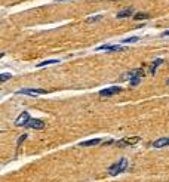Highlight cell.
I'll use <instances>...</instances> for the list:
<instances>
[{
    "label": "cell",
    "mask_w": 169,
    "mask_h": 182,
    "mask_svg": "<svg viewBox=\"0 0 169 182\" xmlns=\"http://www.w3.org/2000/svg\"><path fill=\"white\" fill-rule=\"evenodd\" d=\"M126 169H128V160H126V158H120L117 163H114V164L110 166L108 175L116 176V175H119V173H122V172H125Z\"/></svg>",
    "instance_id": "cell-1"
},
{
    "label": "cell",
    "mask_w": 169,
    "mask_h": 182,
    "mask_svg": "<svg viewBox=\"0 0 169 182\" xmlns=\"http://www.w3.org/2000/svg\"><path fill=\"white\" fill-rule=\"evenodd\" d=\"M18 95H30V96H37V95H46L47 92L45 89H20Z\"/></svg>",
    "instance_id": "cell-2"
},
{
    "label": "cell",
    "mask_w": 169,
    "mask_h": 182,
    "mask_svg": "<svg viewBox=\"0 0 169 182\" xmlns=\"http://www.w3.org/2000/svg\"><path fill=\"white\" fill-rule=\"evenodd\" d=\"M30 120H31L30 114H28L27 111H24V113H21V114L18 115V119L15 120V124H16L18 128H20V126H27Z\"/></svg>",
    "instance_id": "cell-3"
},
{
    "label": "cell",
    "mask_w": 169,
    "mask_h": 182,
    "mask_svg": "<svg viewBox=\"0 0 169 182\" xmlns=\"http://www.w3.org/2000/svg\"><path fill=\"white\" fill-rule=\"evenodd\" d=\"M141 141V138L140 136H132V138H123L120 141L117 142V145H120V147H125V145H135L138 142Z\"/></svg>",
    "instance_id": "cell-4"
},
{
    "label": "cell",
    "mask_w": 169,
    "mask_h": 182,
    "mask_svg": "<svg viewBox=\"0 0 169 182\" xmlns=\"http://www.w3.org/2000/svg\"><path fill=\"white\" fill-rule=\"evenodd\" d=\"M119 92H122V88H119V86H111V88H107V89H102L100 95L101 96H113V95L119 93Z\"/></svg>",
    "instance_id": "cell-5"
},
{
    "label": "cell",
    "mask_w": 169,
    "mask_h": 182,
    "mask_svg": "<svg viewBox=\"0 0 169 182\" xmlns=\"http://www.w3.org/2000/svg\"><path fill=\"white\" fill-rule=\"evenodd\" d=\"M27 128H31V129H36V130H40V129L45 128V121L39 120V119H31L28 121Z\"/></svg>",
    "instance_id": "cell-6"
},
{
    "label": "cell",
    "mask_w": 169,
    "mask_h": 182,
    "mask_svg": "<svg viewBox=\"0 0 169 182\" xmlns=\"http://www.w3.org/2000/svg\"><path fill=\"white\" fill-rule=\"evenodd\" d=\"M96 50H107V52H120V50H125L122 46H117V45H104V46H100Z\"/></svg>",
    "instance_id": "cell-7"
},
{
    "label": "cell",
    "mask_w": 169,
    "mask_h": 182,
    "mask_svg": "<svg viewBox=\"0 0 169 182\" xmlns=\"http://www.w3.org/2000/svg\"><path fill=\"white\" fill-rule=\"evenodd\" d=\"M168 145H169V138H160V139L154 141V144H153L154 148H163V147H168Z\"/></svg>",
    "instance_id": "cell-8"
},
{
    "label": "cell",
    "mask_w": 169,
    "mask_h": 182,
    "mask_svg": "<svg viewBox=\"0 0 169 182\" xmlns=\"http://www.w3.org/2000/svg\"><path fill=\"white\" fill-rule=\"evenodd\" d=\"M142 74H144V71L140 70V68H138V70H132L131 73H128V76H125V77H123V80H128V79L131 80L132 77H141Z\"/></svg>",
    "instance_id": "cell-9"
},
{
    "label": "cell",
    "mask_w": 169,
    "mask_h": 182,
    "mask_svg": "<svg viewBox=\"0 0 169 182\" xmlns=\"http://www.w3.org/2000/svg\"><path fill=\"white\" fill-rule=\"evenodd\" d=\"M100 142H101V139H100V138H95V139H89V141L80 142L79 145H80V147H94V145H98Z\"/></svg>",
    "instance_id": "cell-10"
},
{
    "label": "cell",
    "mask_w": 169,
    "mask_h": 182,
    "mask_svg": "<svg viewBox=\"0 0 169 182\" xmlns=\"http://www.w3.org/2000/svg\"><path fill=\"white\" fill-rule=\"evenodd\" d=\"M132 14H134V9H132V7H128V9L120 11V12L117 14V18H128V16H131Z\"/></svg>",
    "instance_id": "cell-11"
},
{
    "label": "cell",
    "mask_w": 169,
    "mask_h": 182,
    "mask_svg": "<svg viewBox=\"0 0 169 182\" xmlns=\"http://www.w3.org/2000/svg\"><path fill=\"white\" fill-rule=\"evenodd\" d=\"M162 62H163V59H156L154 62H153V65H151V68H150V73H151V74H154V73H156V70H157V67H159V65H160Z\"/></svg>",
    "instance_id": "cell-12"
},
{
    "label": "cell",
    "mask_w": 169,
    "mask_h": 182,
    "mask_svg": "<svg viewBox=\"0 0 169 182\" xmlns=\"http://www.w3.org/2000/svg\"><path fill=\"white\" fill-rule=\"evenodd\" d=\"M60 61L58 59H47V61H43V62H40L37 67H46V65H52V64H58Z\"/></svg>",
    "instance_id": "cell-13"
},
{
    "label": "cell",
    "mask_w": 169,
    "mask_h": 182,
    "mask_svg": "<svg viewBox=\"0 0 169 182\" xmlns=\"http://www.w3.org/2000/svg\"><path fill=\"white\" fill-rule=\"evenodd\" d=\"M9 79H12V74H7V73H5V74L0 76V81H2V83H5V81L9 80Z\"/></svg>",
    "instance_id": "cell-14"
},
{
    "label": "cell",
    "mask_w": 169,
    "mask_h": 182,
    "mask_svg": "<svg viewBox=\"0 0 169 182\" xmlns=\"http://www.w3.org/2000/svg\"><path fill=\"white\" fill-rule=\"evenodd\" d=\"M150 15H147V14H136L135 16H134V18H135V20H147V18H149Z\"/></svg>",
    "instance_id": "cell-15"
},
{
    "label": "cell",
    "mask_w": 169,
    "mask_h": 182,
    "mask_svg": "<svg viewBox=\"0 0 169 182\" xmlns=\"http://www.w3.org/2000/svg\"><path fill=\"white\" fill-rule=\"evenodd\" d=\"M140 80H141V77H132L131 79V86H136L140 83Z\"/></svg>",
    "instance_id": "cell-16"
},
{
    "label": "cell",
    "mask_w": 169,
    "mask_h": 182,
    "mask_svg": "<svg viewBox=\"0 0 169 182\" xmlns=\"http://www.w3.org/2000/svg\"><path fill=\"white\" fill-rule=\"evenodd\" d=\"M138 40H140L138 37H131V39H125L123 43H134V41H138Z\"/></svg>",
    "instance_id": "cell-17"
},
{
    "label": "cell",
    "mask_w": 169,
    "mask_h": 182,
    "mask_svg": "<svg viewBox=\"0 0 169 182\" xmlns=\"http://www.w3.org/2000/svg\"><path fill=\"white\" fill-rule=\"evenodd\" d=\"M25 139H27V135L24 133V135L20 136V139H18V142H16V144H18V145H21V144H22V141H25Z\"/></svg>",
    "instance_id": "cell-18"
},
{
    "label": "cell",
    "mask_w": 169,
    "mask_h": 182,
    "mask_svg": "<svg viewBox=\"0 0 169 182\" xmlns=\"http://www.w3.org/2000/svg\"><path fill=\"white\" fill-rule=\"evenodd\" d=\"M101 18H102L101 15H98V16H95V18H89L88 22H94V21H98V20H101Z\"/></svg>",
    "instance_id": "cell-19"
},
{
    "label": "cell",
    "mask_w": 169,
    "mask_h": 182,
    "mask_svg": "<svg viewBox=\"0 0 169 182\" xmlns=\"http://www.w3.org/2000/svg\"><path fill=\"white\" fill-rule=\"evenodd\" d=\"M163 36H169V31H165V33H163Z\"/></svg>",
    "instance_id": "cell-20"
},
{
    "label": "cell",
    "mask_w": 169,
    "mask_h": 182,
    "mask_svg": "<svg viewBox=\"0 0 169 182\" xmlns=\"http://www.w3.org/2000/svg\"><path fill=\"white\" fill-rule=\"evenodd\" d=\"M56 2H64V0H56Z\"/></svg>",
    "instance_id": "cell-21"
}]
</instances>
